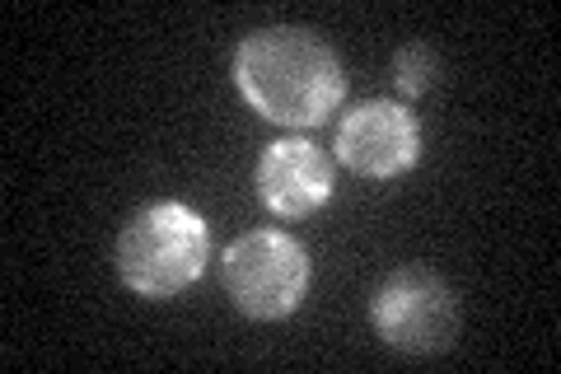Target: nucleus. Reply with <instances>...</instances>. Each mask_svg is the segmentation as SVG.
I'll return each instance as SVG.
<instances>
[{
  "mask_svg": "<svg viewBox=\"0 0 561 374\" xmlns=\"http://www.w3.org/2000/svg\"><path fill=\"white\" fill-rule=\"evenodd\" d=\"M257 202L280 220H305L332 202V159L313 140H272L253 169Z\"/></svg>",
  "mask_w": 561,
  "mask_h": 374,
  "instance_id": "6",
  "label": "nucleus"
},
{
  "mask_svg": "<svg viewBox=\"0 0 561 374\" xmlns=\"http://www.w3.org/2000/svg\"><path fill=\"white\" fill-rule=\"evenodd\" d=\"M332 150H337V165H346L356 178L393 183V178L416 169V159H421V122H416V113L408 109V103L365 99L342 117Z\"/></svg>",
  "mask_w": 561,
  "mask_h": 374,
  "instance_id": "5",
  "label": "nucleus"
},
{
  "mask_svg": "<svg viewBox=\"0 0 561 374\" xmlns=\"http://www.w3.org/2000/svg\"><path fill=\"white\" fill-rule=\"evenodd\" d=\"M370 324L383 347L402 355H440L459 342V299L431 267L408 262L370 295Z\"/></svg>",
  "mask_w": 561,
  "mask_h": 374,
  "instance_id": "4",
  "label": "nucleus"
},
{
  "mask_svg": "<svg viewBox=\"0 0 561 374\" xmlns=\"http://www.w3.org/2000/svg\"><path fill=\"white\" fill-rule=\"evenodd\" d=\"M234 84L243 103L276 127H323L346 99L337 52L313 29H257L234 52Z\"/></svg>",
  "mask_w": 561,
  "mask_h": 374,
  "instance_id": "1",
  "label": "nucleus"
},
{
  "mask_svg": "<svg viewBox=\"0 0 561 374\" xmlns=\"http://www.w3.org/2000/svg\"><path fill=\"white\" fill-rule=\"evenodd\" d=\"M393 80L402 89V99H426L435 80H440V57L431 52V43H408L393 52Z\"/></svg>",
  "mask_w": 561,
  "mask_h": 374,
  "instance_id": "7",
  "label": "nucleus"
},
{
  "mask_svg": "<svg viewBox=\"0 0 561 374\" xmlns=\"http://www.w3.org/2000/svg\"><path fill=\"white\" fill-rule=\"evenodd\" d=\"M309 253L300 239L280 235V229H253L239 235L220 258V281L230 291L234 309L257 324L290 318L309 295Z\"/></svg>",
  "mask_w": 561,
  "mask_h": 374,
  "instance_id": "3",
  "label": "nucleus"
},
{
  "mask_svg": "<svg viewBox=\"0 0 561 374\" xmlns=\"http://www.w3.org/2000/svg\"><path fill=\"white\" fill-rule=\"evenodd\" d=\"M210 225L183 202H150L117 239V276L140 299H173L206 272Z\"/></svg>",
  "mask_w": 561,
  "mask_h": 374,
  "instance_id": "2",
  "label": "nucleus"
}]
</instances>
